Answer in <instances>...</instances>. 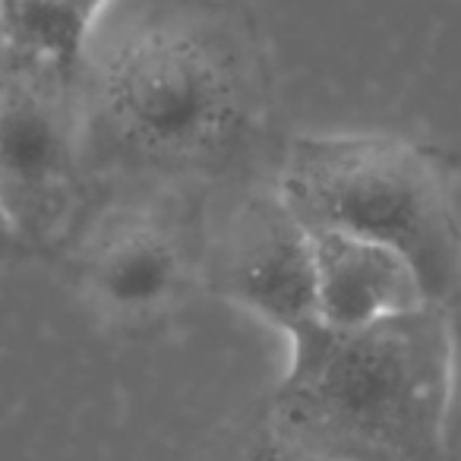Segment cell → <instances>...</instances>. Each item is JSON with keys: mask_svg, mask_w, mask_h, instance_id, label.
Returning a JSON list of instances; mask_svg holds the SVG:
<instances>
[{"mask_svg": "<svg viewBox=\"0 0 461 461\" xmlns=\"http://www.w3.org/2000/svg\"><path fill=\"white\" fill-rule=\"evenodd\" d=\"M266 429L322 461H442L448 310L291 335Z\"/></svg>", "mask_w": 461, "mask_h": 461, "instance_id": "cell-1", "label": "cell"}, {"mask_svg": "<svg viewBox=\"0 0 461 461\" xmlns=\"http://www.w3.org/2000/svg\"><path fill=\"white\" fill-rule=\"evenodd\" d=\"M278 193L297 221L402 253L433 307L461 303V228L439 155L385 133L301 136Z\"/></svg>", "mask_w": 461, "mask_h": 461, "instance_id": "cell-2", "label": "cell"}, {"mask_svg": "<svg viewBox=\"0 0 461 461\" xmlns=\"http://www.w3.org/2000/svg\"><path fill=\"white\" fill-rule=\"evenodd\" d=\"M98 98L117 140L167 167L215 165L250 121L238 54L196 23H152L117 41L98 73Z\"/></svg>", "mask_w": 461, "mask_h": 461, "instance_id": "cell-3", "label": "cell"}, {"mask_svg": "<svg viewBox=\"0 0 461 461\" xmlns=\"http://www.w3.org/2000/svg\"><path fill=\"white\" fill-rule=\"evenodd\" d=\"M67 73L16 58L0 77V199L26 247L67 230L77 196Z\"/></svg>", "mask_w": 461, "mask_h": 461, "instance_id": "cell-4", "label": "cell"}, {"mask_svg": "<svg viewBox=\"0 0 461 461\" xmlns=\"http://www.w3.org/2000/svg\"><path fill=\"white\" fill-rule=\"evenodd\" d=\"M205 272L215 294L288 339L320 322L313 238L278 190L253 193L224 215Z\"/></svg>", "mask_w": 461, "mask_h": 461, "instance_id": "cell-5", "label": "cell"}, {"mask_svg": "<svg viewBox=\"0 0 461 461\" xmlns=\"http://www.w3.org/2000/svg\"><path fill=\"white\" fill-rule=\"evenodd\" d=\"M310 238L320 322L326 326L360 329L429 303L414 266L402 253L339 230H316Z\"/></svg>", "mask_w": 461, "mask_h": 461, "instance_id": "cell-6", "label": "cell"}, {"mask_svg": "<svg viewBox=\"0 0 461 461\" xmlns=\"http://www.w3.org/2000/svg\"><path fill=\"white\" fill-rule=\"evenodd\" d=\"M83 276L108 313L136 320L158 313L180 294L186 266L167 228L149 218H121L86 253Z\"/></svg>", "mask_w": 461, "mask_h": 461, "instance_id": "cell-7", "label": "cell"}, {"mask_svg": "<svg viewBox=\"0 0 461 461\" xmlns=\"http://www.w3.org/2000/svg\"><path fill=\"white\" fill-rule=\"evenodd\" d=\"M0 32L16 58L54 67L70 77L92 23L73 0H0Z\"/></svg>", "mask_w": 461, "mask_h": 461, "instance_id": "cell-8", "label": "cell"}, {"mask_svg": "<svg viewBox=\"0 0 461 461\" xmlns=\"http://www.w3.org/2000/svg\"><path fill=\"white\" fill-rule=\"evenodd\" d=\"M442 461H461V303L448 310V383L442 417Z\"/></svg>", "mask_w": 461, "mask_h": 461, "instance_id": "cell-9", "label": "cell"}, {"mask_svg": "<svg viewBox=\"0 0 461 461\" xmlns=\"http://www.w3.org/2000/svg\"><path fill=\"white\" fill-rule=\"evenodd\" d=\"M244 461H322V458H313V455L285 446V442H278L276 436L266 429V433L259 436V442H253V448L244 455Z\"/></svg>", "mask_w": 461, "mask_h": 461, "instance_id": "cell-10", "label": "cell"}, {"mask_svg": "<svg viewBox=\"0 0 461 461\" xmlns=\"http://www.w3.org/2000/svg\"><path fill=\"white\" fill-rule=\"evenodd\" d=\"M23 238H20V230H16L14 218H10L7 205H4V199H0V263L10 257H16V253L23 250Z\"/></svg>", "mask_w": 461, "mask_h": 461, "instance_id": "cell-11", "label": "cell"}, {"mask_svg": "<svg viewBox=\"0 0 461 461\" xmlns=\"http://www.w3.org/2000/svg\"><path fill=\"white\" fill-rule=\"evenodd\" d=\"M73 4H77V10L86 16V20L95 23V16L102 14V7L108 4V0H73Z\"/></svg>", "mask_w": 461, "mask_h": 461, "instance_id": "cell-12", "label": "cell"}]
</instances>
